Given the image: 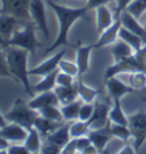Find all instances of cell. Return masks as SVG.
Listing matches in <instances>:
<instances>
[{
  "label": "cell",
  "instance_id": "6da1fadb",
  "mask_svg": "<svg viewBox=\"0 0 146 154\" xmlns=\"http://www.w3.org/2000/svg\"><path fill=\"white\" fill-rule=\"evenodd\" d=\"M47 4L55 11L56 16L58 18L60 31H58V35H57L54 44L46 49V54L58 48L60 46H69L70 45L69 44V31H70L71 26L79 18L86 16V13L88 11V8L86 6L82 8H70L66 6L58 5L51 0H47Z\"/></svg>",
  "mask_w": 146,
  "mask_h": 154
},
{
  "label": "cell",
  "instance_id": "7a4b0ae2",
  "mask_svg": "<svg viewBox=\"0 0 146 154\" xmlns=\"http://www.w3.org/2000/svg\"><path fill=\"white\" fill-rule=\"evenodd\" d=\"M1 50L5 53L6 60L9 66L13 77L17 79L23 85L25 93L34 97V91L29 81V70H27V50L16 46H4Z\"/></svg>",
  "mask_w": 146,
  "mask_h": 154
},
{
  "label": "cell",
  "instance_id": "3957f363",
  "mask_svg": "<svg viewBox=\"0 0 146 154\" xmlns=\"http://www.w3.org/2000/svg\"><path fill=\"white\" fill-rule=\"evenodd\" d=\"M4 46H16L27 50L32 56H36L37 48L41 47L42 45L36 37V25L30 21H25L21 29L14 31L13 37L9 40L1 41V47Z\"/></svg>",
  "mask_w": 146,
  "mask_h": 154
},
{
  "label": "cell",
  "instance_id": "277c9868",
  "mask_svg": "<svg viewBox=\"0 0 146 154\" xmlns=\"http://www.w3.org/2000/svg\"><path fill=\"white\" fill-rule=\"evenodd\" d=\"M137 71L144 72L146 74V44L143 46L141 50L135 51L134 55L108 66L105 72V80L118 74H122V73L129 74L131 72Z\"/></svg>",
  "mask_w": 146,
  "mask_h": 154
},
{
  "label": "cell",
  "instance_id": "5b68a950",
  "mask_svg": "<svg viewBox=\"0 0 146 154\" xmlns=\"http://www.w3.org/2000/svg\"><path fill=\"white\" fill-rule=\"evenodd\" d=\"M38 116L39 112L32 109L29 105V103L26 104L22 99H16L11 110L7 114H5V118L8 122L18 123L29 130L33 127V123H34Z\"/></svg>",
  "mask_w": 146,
  "mask_h": 154
},
{
  "label": "cell",
  "instance_id": "8992f818",
  "mask_svg": "<svg viewBox=\"0 0 146 154\" xmlns=\"http://www.w3.org/2000/svg\"><path fill=\"white\" fill-rule=\"evenodd\" d=\"M128 127L135 140L134 147L138 151L146 140V112L138 111L128 116Z\"/></svg>",
  "mask_w": 146,
  "mask_h": 154
},
{
  "label": "cell",
  "instance_id": "52a82bcc",
  "mask_svg": "<svg viewBox=\"0 0 146 154\" xmlns=\"http://www.w3.org/2000/svg\"><path fill=\"white\" fill-rule=\"evenodd\" d=\"M32 0H1V14H8L21 21H30V5Z\"/></svg>",
  "mask_w": 146,
  "mask_h": 154
},
{
  "label": "cell",
  "instance_id": "ba28073f",
  "mask_svg": "<svg viewBox=\"0 0 146 154\" xmlns=\"http://www.w3.org/2000/svg\"><path fill=\"white\" fill-rule=\"evenodd\" d=\"M30 15L34 24H37L39 30L43 33L46 40H49V29L45 11V2L43 0H32L30 5Z\"/></svg>",
  "mask_w": 146,
  "mask_h": 154
},
{
  "label": "cell",
  "instance_id": "9c48e42d",
  "mask_svg": "<svg viewBox=\"0 0 146 154\" xmlns=\"http://www.w3.org/2000/svg\"><path fill=\"white\" fill-rule=\"evenodd\" d=\"M0 137H4L8 139L9 142H15V143H21L25 142L29 130L23 126L14 122H8L5 126H0Z\"/></svg>",
  "mask_w": 146,
  "mask_h": 154
},
{
  "label": "cell",
  "instance_id": "30bf717a",
  "mask_svg": "<svg viewBox=\"0 0 146 154\" xmlns=\"http://www.w3.org/2000/svg\"><path fill=\"white\" fill-rule=\"evenodd\" d=\"M88 137L90 138L92 143L96 146V149H98V153H102L103 151H105V147L110 143L111 138L113 137L112 131H111V121L102 128L90 129V131L88 134Z\"/></svg>",
  "mask_w": 146,
  "mask_h": 154
},
{
  "label": "cell",
  "instance_id": "8fae6325",
  "mask_svg": "<svg viewBox=\"0 0 146 154\" xmlns=\"http://www.w3.org/2000/svg\"><path fill=\"white\" fill-rule=\"evenodd\" d=\"M110 103L108 102H95V111L92 119L89 120V125L92 129H97L106 126L110 122Z\"/></svg>",
  "mask_w": 146,
  "mask_h": 154
},
{
  "label": "cell",
  "instance_id": "7c38bea8",
  "mask_svg": "<svg viewBox=\"0 0 146 154\" xmlns=\"http://www.w3.org/2000/svg\"><path fill=\"white\" fill-rule=\"evenodd\" d=\"M65 54H66V50H62L60 53L55 54L53 57H50L49 60L41 63L40 65L33 67L32 70H29V74L30 75H42V77H45L49 73L56 71L58 69V64H60L61 60L64 57Z\"/></svg>",
  "mask_w": 146,
  "mask_h": 154
},
{
  "label": "cell",
  "instance_id": "4fadbf2b",
  "mask_svg": "<svg viewBox=\"0 0 146 154\" xmlns=\"http://www.w3.org/2000/svg\"><path fill=\"white\" fill-rule=\"evenodd\" d=\"M105 82H106L107 93H108V95H110V97L112 98V100L121 99L125 95L134 91V88H132L130 85L128 86V85L123 83L121 80L116 79L115 75L108 78L107 80H105Z\"/></svg>",
  "mask_w": 146,
  "mask_h": 154
},
{
  "label": "cell",
  "instance_id": "5bb4252c",
  "mask_svg": "<svg viewBox=\"0 0 146 154\" xmlns=\"http://www.w3.org/2000/svg\"><path fill=\"white\" fill-rule=\"evenodd\" d=\"M121 26H122V22H121L120 15H115V20H114L113 24L110 28L106 29L104 32H102L97 44L95 45V47L101 48V47H105V46L114 44L116 41V39L119 38V31Z\"/></svg>",
  "mask_w": 146,
  "mask_h": 154
},
{
  "label": "cell",
  "instance_id": "9a60e30c",
  "mask_svg": "<svg viewBox=\"0 0 146 154\" xmlns=\"http://www.w3.org/2000/svg\"><path fill=\"white\" fill-rule=\"evenodd\" d=\"M120 18H121V22H122V26H125L129 31L137 34L138 37H141L143 42L146 44V28L141 26L138 22V20L135 16H132L130 13H128L125 9L123 11H121Z\"/></svg>",
  "mask_w": 146,
  "mask_h": 154
},
{
  "label": "cell",
  "instance_id": "2e32d148",
  "mask_svg": "<svg viewBox=\"0 0 146 154\" xmlns=\"http://www.w3.org/2000/svg\"><path fill=\"white\" fill-rule=\"evenodd\" d=\"M58 104H61L60 99H58L54 90H48V91L40 93L37 97H34L32 100L29 102V105L37 111L41 110L43 107H47V106H51V105H57L58 106Z\"/></svg>",
  "mask_w": 146,
  "mask_h": 154
},
{
  "label": "cell",
  "instance_id": "e0dca14e",
  "mask_svg": "<svg viewBox=\"0 0 146 154\" xmlns=\"http://www.w3.org/2000/svg\"><path fill=\"white\" fill-rule=\"evenodd\" d=\"M21 20L17 17L8 14H1L0 16V33H1V41L9 40L13 37L16 25Z\"/></svg>",
  "mask_w": 146,
  "mask_h": 154
},
{
  "label": "cell",
  "instance_id": "ac0fdd59",
  "mask_svg": "<svg viewBox=\"0 0 146 154\" xmlns=\"http://www.w3.org/2000/svg\"><path fill=\"white\" fill-rule=\"evenodd\" d=\"M76 48V65L79 67V75L78 79H81V75L85 74L89 69V56L92 53L94 46H81L78 44L74 46Z\"/></svg>",
  "mask_w": 146,
  "mask_h": 154
},
{
  "label": "cell",
  "instance_id": "d6986e66",
  "mask_svg": "<svg viewBox=\"0 0 146 154\" xmlns=\"http://www.w3.org/2000/svg\"><path fill=\"white\" fill-rule=\"evenodd\" d=\"M114 20L111 11L108 9L106 5L101 6L96 8V25H97L98 33L104 32L107 28L113 24Z\"/></svg>",
  "mask_w": 146,
  "mask_h": 154
},
{
  "label": "cell",
  "instance_id": "ffe728a7",
  "mask_svg": "<svg viewBox=\"0 0 146 154\" xmlns=\"http://www.w3.org/2000/svg\"><path fill=\"white\" fill-rule=\"evenodd\" d=\"M71 139H72V137H71L70 134V125L60 126L55 131H53L48 137L46 138V140L58 145L62 149L70 142Z\"/></svg>",
  "mask_w": 146,
  "mask_h": 154
},
{
  "label": "cell",
  "instance_id": "44dd1931",
  "mask_svg": "<svg viewBox=\"0 0 146 154\" xmlns=\"http://www.w3.org/2000/svg\"><path fill=\"white\" fill-rule=\"evenodd\" d=\"M54 91L56 93L57 97L60 99V103L62 105H66L69 103L74 102L79 95H78V88H76V82L73 86H69V87H65V86H57L54 88Z\"/></svg>",
  "mask_w": 146,
  "mask_h": 154
},
{
  "label": "cell",
  "instance_id": "7402d4cb",
  "mask_svg": "<svg viewBox=\"0 0 146 154\" xmlns=\"http://www.w3.org/2000/svg\"><path fill=\"white\" fill-rule=\"evenodd\" d=\"M33 127L40 132V135L42 137L47 138L53 131H55L58 127H60V122L53 121V120H49L45 116H40L39 114L36 119V121L33 123Z\"/></svg>",
  "mask_w": 146,
  "mask_h": 154
},
{
  "label": "cell",
  "instance_id": "603a6c76",
  "mask_svg": "<svg viewBox=\"0 0 146 154\" xmlns=\"http://www.w3.org/2000/svg\"><path fill=\"white\" fill-rule=\"evenodd\" d=\"M112 54H113L114 63H118V62L122 61L125 58H128L131 55L135 54V50L134 48L128 45L126 41H123L122 39L119 41H115L114 46L112 47Z\"/></svg>",
  "mask_w": 146,
  "mask_h": 154
},
{
  "label": "cell",
  "instance_id": "cb8c5ba5",
  "mask_svg": "<svg viewBox=\"0 0 146 154\" xmlns=\"http://www.w3.org/2000/svg\"><path fill=\"white\" fill-rule=\"evenodd\" d=\"M24 145L30 151V153H40L41 146H42V144H41V135L34 127L29 129V135H27L26 139L24 142Z\"/></svg>",
  "mask_w": 146,
  "mask_h": 154
},
{
  "label": "cell",
  "instance_id": "d4e9b609",
  "mask_svg": "<svg viewBox=\"0 0 146 154\" xmlns=\"http://www.w3.org/2000/svg\"><path fill=\"white\" fill-rule=\"evenodd\" d=\"M61 70L57 69L56 71L49 73L47 75H45L43 79L39 83L34 85L32 88L34 93H43V91H48V90H53L56 87V78L57 74Z\"/></svg>",
  "mask_w": 146,
  "mask_h": 154
},
{
  "label": "cell",
  "instance_id": "484cf974",
  "mask_svg": "<svg viewBox=\"0 0 146 154\" xmlns=\"http://www.w3.org/2000/svg\"><path fill=\"white\" fill-rule=\"evenodd\" d=\"M119 38L122 39L123 41H126L128 45H130L135 51H138L143 48V40L141 37H138L137 34L132 33L131 31H129L128 29H126L125 26H121L119 31Z\"/></svg>",
  "mask_w": 146,
  "mask_h": 154
},
{
  "label": "cell",
  "instance_id": "4316f807",
  "mask_svg": "<svg viewBox=\"0 0 146 154\" xmlns=\"http://www.w3.org/2000/svg\"><path fill=\"white\" fill-rule=\"evenodd\" d=\"M82 99H76L74 102L72 103H69L66 105H63L61 107V111H62V114H63V118L64 120H67V121H71V120H76V119H79V113H80V109L82 106Z\"/></svg>",
  "mask_w": 146,
  "mask_h": 154
},
{
  "label": "cell",
  "instance_id": "83f0119b",
  "mask_svg": "<svg viewBox=\"0 0 146 154\" xmlns=\"http://www.w3.org/2000/svg\"><path fill=\"white\" fill-rule=\"evenodd\" d=\"M110 121L112 123H119L128 126V118L126 116L125 112L122 110L120 99L113 100V106L110 111Z\"/></svg>",
  "mask_w": 146,
  "mask_h": 154
},
{
  "label": "cell",
  "instance_id": "f1b7e54d",
  "mask_svg": "<svg viewBox=\"0 0 146 154\" xmlns=\"http://www.w3.org/2000/svg\"><path fill=\"white\" fill-rule=\"evenodd\" d=\"M76 88H78V95L79 98L82 99L85 103H92L96 97H97L98 91L96 89L92 88L89 86H87L81 81V79H78L76 82Z\"/></svg>",
  "mask_w": 146,
  "mask_h": 154
},
{
  "label": "cell",
  "instance_id": "f546056e",
  "mask_svg": "<svg viewBox=\"0 0 146 154\" xmlns=\"http://www.w3.org/2000/svg\"><path fill=\"white\" fill-rule=\"evenodd\" d=\"M90 125L88 121H81L79 120L78 122H74L70 125V134L72 138H79L82 136H88L90 131Z\"/></svg>",
  "mask_w": 146,
  "mask_h": 154
},
{
  "label": "cell",
  "instance_id": "4dcf8cb0",
  "mask_svg": "<svg viewBox=\"0 0 146 154\" xmlns=\"http://www.w3.org/2000/svg\"><path fill=\"white\" fill-rule=\"evenodd\" d=\"M39 114L40 116L47 118L49 120H53L56 122H61L64 118L62 114V111L60 107H57V105H51V106H47V107H43L41 110H39Z\"/></svg>",
  "mask_w": 146,
  "mask_h": 154
},
{
  "label": "cell",
  "instance_id": "1f68e13d",
  "mask_svg": "<svg viewBox=\"0 0 146 154\" xmlns=\"http://www.w3.org/2000/svg\"><path fill=\"white\" fill-rule=\"evenodd\" d=\"M111 131H112L113 137L119 138L122 142H127L130 137H132L129 127L125 126V125H119V123H112L111 122Z\"/></svg>",
  "mask_w": 146,
  "mask_h": 154
},
{
  "label": "cell",
  "instance_id": "d6a6232c",
  "mask_svg": "<svg viewBox=\"0 0 146 154\" xmlns=\"http://www.w3.org/2000/svg\"><path fill=\"white\" fill-rule=\"evenodd\" d=\"M126 11L138 20L143 15V13L146 11V0H132L126 7Z\"/></svg>",
  "mask_w": 146,
  "mask_h": 154
},
{
  "label": "cell",
  "instance_id": "836d02e7",
  "mask_svg": "<svg viewBox=\"0 0 146 154\" xmlns=\"http://www.w3.org/2000/svg\"><path fill=\"white\" fill-rule=\"evenodd\" d=\"M129 85L134 89H141L146 86V74L137 71L129 73Z\"/></svg>",
  "mask_w": 146,
  "mask_h": 154
},
{
  "label": "cell",
  "instance_id": "e575fe53",
  "mask_svg": "<svg viewBox=\"0 0 146 154\" xmlns=\"http://www.w3.org/2000/svg\"><path fill=\"white\" fill-rule=\"evenodd\" d=\"M58 69L64 73H67L72 77H78L79 75V67L76 65V63H72V62L65 61V60H61L60 64H58Z\"/></svg>",
  "mask_w": 146,
  "mask_h": 154
},
{
  "label": "cell",
  "instance_id": "d590c367",
  "mask_svg": "<svg viewBox=\"0 0 146 154\" xmlns=\"http://www.w3.org/2000/svg\"><path fill=\"white\" fill-rule=\"evenodd\" d=\"M95 111V104L92 103H85L82 104L81 109H80V113H79V120L81 121H89L92 119V114Z\"/></svg>",
  "mask_w": 146,
  "mask_h": 154
},
{
  "label": "cell",
  "instance_id": "8d00e7d4",
  "mask_svg": "<svg viewBox=\"0 0 146 154\" xmlns=\"http://www.w3.org/2000/svg\"><path fill=\"white\" fill-rule=\"evenodd\" d=\"M74 77H72L67 73L60 71L56 78V85L57 86H65V87H69V86H73L74 85Z\"/></svg>",
  "mask_w": 146,
  "mask_h": 154
},
{
  "label": "cell",
  "instance_id": "74e56055",
  "mask_svg": "<svg viewBox=\"0 0 146 154\" xmlns=\"http://www.w3.org/2000/svg\"><path fill=\"white\" fill-rule=\"evenodd\" d=\"M40 153L43 154H57V153H62V147H60L58 145L51 143V142H48L41 146V151Z\"/></svg>",
  "mask_w": 146,
  "mask_h": 154
},
{
  "label": "cell",
  "instance_id": "f35d334b",
  "mask_svg": "<svg viewBox=\"0 0 146 154\" xmlns=\"http://www.w3.org/2000/svg\"><path fill=\"white\" fill-rule=\"evenodd\" d=\"M92 144V140H90V138L88 137V136H82V137L76 138V152L82 153Z\"/></svg>",
  "mask_w": 146,
  "mask_h": 154
},
{
  "label": "cell",
  "instance_id": "ab89813d",
  "mask_svg": "<svg viewBox=\"0 0 146 154\" xmlns=\"http://www.w3.org/2000/svg\"><path fill=\"white\" fill-rule=\"evenodd\" d=\"M0 75L4 77H8V78H14L13 74H11V70H9V66H8V63H7V60H6L5 53L1 50V71H0Z\"/></svg>",
  "mask_w": 146,
  "mask_h": 154
},
{
  "label": "cell",
  "instance_id": "60d3db41",
  "mask_svg": "<svg viewBox=\"0 0 146 154\" xmlns=\"http://www.w3.org/2000/svg\"><path fill=\"white\" fill-rule=\"evenodd\" d=\"M8 154H29L30 151L26 149L25 145H11L7 149Z\"/></svg>",
  "mask_w": 146,
  "mask_h": 154
},
{
  "label": "cell",
  "instance_id": "b9f144b4",
  "mask_svg": "<svg viewBox=\"0 0 146 154\" xmlns=\"http://www.w3.org/2000/svg\"><path fill=\"white\" fill-rule=\"evenodd\" d=\"M108 2L110 0H87L86 7L88 8V11H90V9H96L101 6L107 5Z\"/></svg>",
  "mask_w": 146,
  "mask_h": 154
},
{
  "label": "cell",
  "instance_id": "7bdbcfd3",
  "mask_svg": "<svg viewBox=\"0 0 146 154\" xmlns=\"http://www.w3.org/2000/svg\"><path fill=\"white\" fill-rule=\"evenodd\" d=\"M62 153L69 154V153H76V138H72L69 143L65 145L62 149Z\"/></svg>",
  "mask_w": 146,
  "mask_h": 154
},
{
  "label": "cell",
  "instance_id": "ee69618b",
  "mask_svg": "<svg viewBox=\"0 0 146 154\" xmlns=\"http://www.w3.org/2000/svg\"><path fill=\"white\" fill-rule=\"evenodd\" d=\"M132 0H116V8H115V15H120L121 11L126 9V7L129 5Z\"/></svg>",
  "mask_w": 146,
  "mask_h": 154
},
{
  "label": "cell",
  "instance_id": "f6af8a7d",
  "mask_svg": "<svg viewBox=\"0 0 146 154\" xmlns=\"http://www.w3.org/2000/svg\"><path fill=\"white\" fill-rule=\"evenodd\" d=\"M120 154H134L136 153V149L135 147L132 149L131 146H128V145H125V147H122V149H120Z\"/></svg>",
  "mask_w": 146,
  "mask_h": 154
},
{
  "label": "cell",
  "instance_id": "bcb514c9",
  "mask_svg": "<svg viewBox=\"0 0 146 154\" xmlns=\"http://www.w3.org/2000/svg\"><path fill=\"white\" fill-rule=\"evenodd\" d=\"M82 153L83 154H95V153H98V149H96V146H95L94 144H92V145H89Z\"/></svg>",
  "mask_w": 146,
  "mask_h": 154
},
{
  "label": "cell",
  "instance_id": "7dc6e473",
  "mask_svg": "<svg viewBox=\"0 0 146 154\" xmlns=\"http://www.w3.org/2000/svg\"><path fill=\"white\" fill-rule=\"evenodd\" d=\"M144 26H145V28H146V24H145V25H144Z\"/></svg>",
  "mask_w": 146,
  "mask_h": 154
},
{
  "label": "cell",
  "instance_id": "c3c4849f",
  "mask_svg": "<svg viewBox=\"0 0 146 154\" xmlns=\"http://www.w3.org/2000/svg\"><path fill=\"white\" fill-rule=\"evenodd\" d=\"M56 1H58V0H56ZM86 1H87V0H86Z\"/></svg>",
  "mask_w": 146,
  "mask_h": 154
}]
</instances>
